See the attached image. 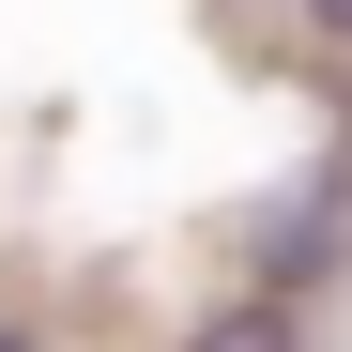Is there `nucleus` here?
Wrapping results in <instances>:
<instances>
[{
	"mask_svg": "<svg viewBox=\"0 0 352 352\" xmlns=\"http://www.w3.org/2000/svg\"><path fill=\"white\" fill-rule=\"evenodd\" d=\"M184 352H307V307L291 291H230V307H199Z\"/></svg>",
	"mask_w": 352,
	"mask_h": 352,
	"instance_id": "nucleus-1",
	"label": "nucleus"
},
{
	"mask_svg": "<svg viewBox=\"0 0 352 352\" xmlns=\"http://www.w3.org/2000/svg\"><path fill=\"white\" fill-rule=\"evenodd\" d=\"M307 31H337V46H352V0H307Z\"/></svg>",
	"mask_w": 352,
	"mask_h": 352,
	"instance_id": "nucleus-2",
	"label": "nucleus"
},
{
	"mask_svg": "<svg viewBox=\"0 0 352 352\" xmlns=\"http://www.w3.org/2000/svg\"><path fill=\"white\" fill-rule=\"evenodd\" d=\"M0 352H31V322H0Z\"/></svg>",
	"mask_w": 352,
	"mask_h": 352,
	"instance_id": "nucleus-3",
	"label": "nucleus"
}]
</instances>
